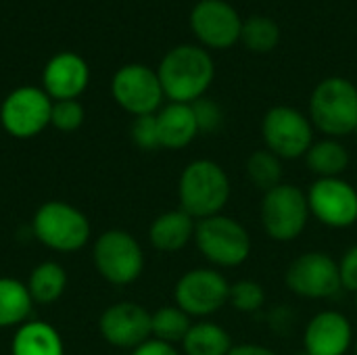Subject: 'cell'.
I'll use <instances>...</instances> for the list:
<instances>
[{
  "instance_id": "7402d4cb",
  "label": "cell",
  "mask_w": 357,
  "mask_h": 355,
  "mask_svg": "<svg viewBox=\"0 0 357 355\" xmlns=\"http://www.w3.org/2000/svg\"><path fill=\"white\" fill-rule=\"evenodd\" d=\"M180 347L182 355H228L234 343L222 324L211 320H197L192 322Z\"/></svg>"
},
{
  "instance_id": "e0dca14e",
  "label": "cell",
  "mask_w": 357,
  "mask_h": 355,
  "mask_svg": "<svg viewBox=\"0 0 357 355\" xmlns=\"http://www.w3.org/2000/svg\"><path fill=\"white\" fill-rule=\"evenodd\" d=\"M90 82V67L77 52L54 54L42 71V90L52 100H77Z\"/></svg>"
},
{
  "instance_id": "ba28073f",
  "label": "cell",
  "mask_w": 357,
  "mask_h": 355,
  "mask_svg": "<svg viewBox=\"0 0 357 355\" xmlns=\"http://www.w3.org/2000/svg\"><path fill=\"white\" fill-rule=\"evenodd\" d=\"M314 132L316 130L310 117L291 105H274L261 119V138L266 144L264 149L282 161L303 159L316 140Z\"/></svg>"
},
{
  "instance_id": "4316f807",
  "label": "cell",
  "mask_w": 357,
  "mask_h": 355,
  "mask_svg": "<svg viewBox=\"0 0 357 355\" xmlns=\"http://www.w3.org/2000/svg\"><path fill=\"white\" fill-rule=\"evenodd\" d=\"M241 42L251 52H257V54L272 52L280 42V27L272 17L253 15V17L243 21Z\"/></svg>"
},
{
  "instance_id": "9a60e30c",
  "label": "cell",
  "mask_w": 357,
  "mask_h": 355,
  "mask_svg": "<svg viewBox=\"0 0 357 355\" xmlns=\"http://www.w3.org/2000/svg\"><path fill=\"white\" fill-rule=\"evenodd\" d=\"M98 333L111 347L134 352L153 339L151 312L136 301H117L100 314Z\"/></svg>"
},
{
  "instance_id": "4fadbf2b",
  "label": "cell",
  "mask_w": 357,
  "mask_h": 355,
  "mask_svg": "<svg viewBox=\"0 0 357 355\" xmlns=\"http://www.w3.org/2000/svg\"><path fill=\"white\" fill-rule=\"evenodd\" d=\"M111 94L115 103L134 117L155 115L165 98L157 71L142 63L119 67L111 80Z\"/></svg>"
},
{
  "instance_id": "5bb4252c",
  "label": "cell",
  "mask_w": 357,
  "mask_h": 355,
  "mask_svg": "<svg viewBox=\"0 0 357 355\" xmlns=\"http://www.w3.org/2000/svg\"><path fill=\"white\" fill-rule=\"evenodd\" d=\"M190 29L203 48L226 50L241 42L243 19L226 0H199L190 10Z\"/></svg>"
},
{
  "instance_id": "52a82bcc",
  "label": "cell",
  "mask_w": 357,
  "mask_h": 355,
  "mask_svg": "<svg viewBox=\"0 0 357 355\" xmlns=\"http://www.w3.org/2000/svg\"><path fill=\"white\" fill-rule=\"evenodd\" d=\"M92 262L98 276L113 287L134 285L144 272V249L140 241L121 228L98 234L92 247Z\"/></svg>"
},
{
  "instance_id": "8992f818",
  "label": "cell",
  "mask_w": 357,
  "mask_h": 355,
  "mask_svg": "<svg viewBox=\"0 0 357 355\" xmlns=\"http://www.w3.org/2000/svg\"><path fill=\"white\" fill-rule=\"evenodd\" d=\"M305 190L297 184L282 182L264 192L259 203V222L264 234L274 243L297 241L310 224Z\"/></svg>"
},
{
  "instance_id": "f1b7e54d",
  "label": "cell",
  "mask_w": 357,
  "mask_h": 355,
  "mask_svg": "<svg viewBox=\"0 0 357 355\" xmlns=\"http://www.w3.org/2000/svg\"><path fill=\"white\" fill-rule=\"evenodd\" d=\"M86 111L79 100H52L50 126L59 132H75L82 128Z\"/></svg>"
},
{
  "instance_id": "7c38bea8",
  "label": "cell",
  "mask_w": 357,
  "mask_h": 355,
  "mask_svg": "<svg viewBox=\"0 0 357 355\" xmlns=\"http://www.w3.org/2000/svg\"><path fill=\"white\" fill-rule=\"evenodd\" d=\"M310 216L331 230L357 224V188L345 178H316L307 190Z\"/></svg>"
},
{
  "instance_id": "ac0fdd59",
  "label": "cell",
  "mask_w": 357,
  "mask_h": 355,
  "mask_svg": "<svg viewBox=\"0 0 357 355\" xmlns=\"http://www.w3.org/2000/svg\"><path fill=\"white\" fill-rule=\"evenodd\" d=\"M155 117H157L161 149H169V151L186 149L201 134L190 105L167 103L155 113Z\"/></svg>"
},
{
  "instance_id": "2e32d148",
  "label": "cell",
  "mask_w": 357,
  "mask_h": 355,
  "mask_svg": "<svg viewBox=\"0 0 357 355\" xmlns=\"http://www.w3.org/2000/svg\"><path fill=\"white\" fill-rule=\"evenodd\" d=\"M354 341V324L343 312L320 310L305 324L301 349L307 355H347Z\"/></svg>"
},
{
  "instance_id": "f546056e",
  "label": "cell",
  "mask_w": 357,
  "mask_h": 355,
  "mask_svg": "<svg viewBox=\"0 0 357 355\" xmlns=\"http://www.w3.org/2000/svg\"><path fill=\"white\" fill-rule=\"evenodd\" d=\"M190 107H192V113H195V119H197V126H199L201 134H213V132H218L222 128L224 111L213 98L203 96V98L195 100Z\"/></svg>"
},
{
  "instance_id": "836d02e7",
  "label": "cell",
  "mask_w": 357,
  "mask_h": 355,
  "mask_svg": "<svg viewBox=\"0 0 357 355\" xmlns=\"http://www.w3.org/2000/svg\"><path fill=\"white\" fill-rule=\"evenodd\" d=\"M228 355H280V354H278V352H274L272 347H266V345H259V343H241V345H234Z\"/></svg>"
},
{
  "instance_id": "8d00e7d4",
  "label": "cell",
  "mask_w": 357,
  "mask_h": 355,
  "mask_svg": "<svg viewBox=\"0 0 357 355\" xmlns=\"http://www.w3.org/2000/svg\"><path fill=\"white\" fill-rule=\"evenodd\" d=\"M295 355H307V354H305L303 349H299V352H297V354H295Z\"/></svg>"
},
{
  "instance_id": "8fae6325",
  "label": "cell",
  "mask_w": 357,
  "mask_h": 355,
  "mask_svg": "<svg viewBox=\"0 0 357 355\" xmlns=\"http://www.w3.org/2000/svg\"><path fill=\"white\" fill-rule=\"evenodd\" d=\"M52 98L38 86H19L0 105V123L17 140H29L50 126Z\"/></svg>"
},
{
  "instance_id": "d6a6232c",
  "label": "cell",
  "mask_w": 357,
  "mask_h": 355,
  "mask_svg": "<svg viewBox=\"0 0 357 355\" xmlns=\"http://www.w3.org/2000/svg\"><path fill=\"white\" fill-rule=\"evenodd\" d=\"M130 355H182V352L176 345H169V343H163L157 339H149Z\"/></svg>"
},
{
  "instance_id": "484cf974",
  "label": "cell",
  "mask_w": 357,
  "mask_h": 355,
  "mask_svg": "<svg viewBox=\"0 0 357 355\" xmlns=\"http://www.w3.org/2000/svg\"><path fill=\"white\" fill-rule=\"evenodd\" d=\"M245 174H247V180L251 182L253 188L268 192L274 186L282 184V174H284L282 159H278L268 149H257L247 157Z\"/></svg>"
},
{
  "instance_id": "44dd1931",
  "label": "cell",
  "mask_w": 357,
  "mask_h": 355,
  "mask_svg": "<svg viewBox=\"0 0 357 355\" xmlns=\"http://www.w3.org/2000/svg\"><path fill=\"white\" fill-rule=\"evenodd\" d=\"M303 161L316 178H343L351 163V155L341 140L324 136L314 140Z\"/></svg>"
},
{
  "instance_id": "7a4b0ae2",
  "label": "cell",
  "mask_w": 357,
  "mask_h": 355,
  "mask_svg": "<svg viewBox=\"0 0 357 355\" xmlns=\"http://www.w3.org/2000/svg\"><path fill=\"white\" fill-rule=\"evenodd\" d=\"M232 195L228 172L213 159H195L184 165L178 178V203L192 220L224 213Z\"/></svg>"
},
{
  "instance_id": "d4e9b609",
  "label": "cell",
  "mask_w": 357,
  "mask_h": 355,
  "mask_svg": "<svg viewBox=\"0 0 357 355\" xmlns=\"http://www.w3.org/2000/svg\"><path fill=\"white\" fill-rule=\"evenodd\" d=\"M192 326V318L182 312L178 305H163L157 312L151 314V335L157 341L180 345L186 337V333Z\"/></svg>"
},
{
  "instance_id": "9c48e42d",
  "label": "cell",
  "mask_w": 357,
  "mask_h": 355,
  "mask_svg": "<svg viewBox=\"0 0 357 355\" xmlns=\"http://www.w3.org/2000/svg\"><path fill=\"white\" fill-rule=\"evenodd\" d=\"M284 287L301 299H335L343 291L339 262L326 251L301 253L287 266Z\"/></svg>"
},
{
  "instance_id": "277c9868",
  "label": "cell",
  "mask_w": 357,
  "mask_h": 355,
  "mask_svg": "<svg viewBox=\"0 0 357 355\" xmlns=\"http://www.w3.org/2000/svg\"><path fill=\"white\" fill-rule=\"evenodd\" d=\"M192 243L201 257L215 270L241 268L247 264L253 249L247 226L226 213L199 220Z\"/></svg>"
},
{
  "instance_id": "83f0119b",
  "label": "cell",
  "mask_w": 357,
  "mask_h": 355,
  "mask_svg": "<svg viewBox=\"0 0 357 355\" xmlns=\"http://www.w3.org/2000/svg\"><path fill=\"white\" fill-rule=\"evenodd\" d=\"M228 305L238 314H257L266 305V289L253 278H241L230 282Z\"/></svg>"
},
{
  "instance_id": "ffe728a7",
  "label": "cell",
  "mask_w": 357,
  "mask_h": 355,
  "mask_svg": "<svg viewBox=\"0 0 357 355\" xmlns=\"http://www.w3.org/2000/svg\"><path fill=\"white\" fill-rule=\"evenodd\" d=\"M10 355H65V343L52 324L29 320L17 328L10 341Z\"/></svg>"
},
{
  "instance_id": "e575fe53",
  "label": "cell",
  "mask_w": 357,
  "mask_h": 355,
  "mask_svg": "<svg viewBox=\"0 0 357 355\" xmlns=\"http://www.w3.org/2000/svg\"><path fill=\"white\" fill-rule=\"evenodd\" d=\"M351 352H354V355H357V337L356 341H354V349H351Z\"/></svg>"
},
{
  "instance_id": "3957f363",
  "label": "cell",
  "mask_w": 357,
  "mask_h": 355,
  "mask_svg": "<svg viewBox=\"0 0 357 355\" xmlns=\"http://www.w3.org/2000/svg\"><path fill=\"white\" fill-rule=\"evenodd\" d=\"M307 117L326 138H345L356 134L357 86L341 75L324 77L316 84L307 105Z\"/></svg>"
},
{
  "instance_id": "d590c367",
  "label": "cell",
  "mask_w": 357,
  "mask_h": 355,
  "mask_svg": "<svg viewBox=\"0 0 357 355\" xmlns=\"http://www.w3.org/2000/svg\"><path fill=\"white\" fill-rule=\"evenodd\" d=\"M354 303H356V312H357V291L354 293Z\"/></svg>"
},
{
  "instance_id": "6da1fadb",
  "label": "cell",
  "mask_w": 357,
  "mask_h": 355,
  "mask_svg": "<svg viewBox=\"0 0 357 355\" xmlns=\"http://www.w3.org/2000/svg\"><path fill=\"white\" fill-rule=\"evenodd\" d=\"M157 75L169 103L192 105L203 98L213 84L215 65L207 48L197 44H180L165 52L157 67Z\"/></svg>"
},
{
  "instance_id": "d6986e66",
  "label": "cell",
  "mask_w": 357,
  "mask_h": 355,
  "mask_svg": "<svg viewBox=\"0 0 357 355\" xmlns=\"http://www.w3.org/2000/svg\"><path fill=\"white\" fill-rule=\"evenodd\" d=\"M197 220H192L186 211L169 209L159 213L149 226V241L153 249L161 253H178L186 249L195 241Z\"/></svg>"
},
{
  "instance_id": "74e56055",
  "label": "cell",
  "mask_w": 357,
  "mask_h": 355,
  "mask_svg": "<svg viewBox=\"0 0 357 355\" xmlns=\"http://www.w3.org/2000/svg\"><path fill=\"white\" fill-rule=\"evenodd\" d=\"M356 136H357V128H356Z\"/></svg>"
},
{
  "instance_id": "1f68e13d",
  "label": "cell",
  "mask_w": 357,
  "mask_h": 355,
  "mask_svg": "<svg viewBox=\"0 0 357 355\" xmlns=\"http://www.w3.org/2000/svg\"><path fill=\"white\" fill-rule=\"evenodd\" d=\"M339 272H341V285L343 291L356 293L357 291V243L351 245L339 259Z\"/></svg>"
},
{
  "instance_id": "30bf717a",
  "label": "cell",
  "mask_w": 357,
  "mask_h": 355,
  "mask_svg": "<svg viewBox=\"0 0 357 355\" xmlns=\"http://www.w3.org/2000/svg\"><path fill=\"white\" fill-rule=\"evenodd\" d=\"M230 282L222 270L211 266L184 272L174 285V305L186 312L192 320H207L228 305Z\"/></svg>"
},
{
  "instance_id": "4dcf8cb0",
  "label": "cell",
  "mask_w": 357,
  "mask_h": 355,
  "mask_svg": "<svg viewBox=\"0 0 357 355\" xmlns=\"http://www.w3.org/2000/svg\"><path fill=\"white\" fill-rule=\"evenodd\" d=\"M130 136L132 142L142 149V151H157L161 149L159 144V130H157V117L155 115H140L134 117L130 126Z\"/></svg>"
},
{
  "instance_id": "cb8c5ba5",
  "label": "cell",
  "mask_w": 357,
  "mask_h": 355,
  "mask_svg": "<svg viewBox=\"0 0 357 355\" xmlns=\"http://www.w3.org/2000/svg\"><path fill=\"white\" fill-rule=\"evenodd\" d=\"M27 291L33 299V303L38 305H52L56 303L65 289H67V272L59 262H42L38 264L29 278H27Z\"/></svg>"
},
{
  "instance_id": "603a6c76",
  "label": "cell",
  "mask_w": 357,
  "mask_h": 355,
  "mask_svg": "<svg viewBox=\"0 0 357 355\" xmlns=\"http://www.w3.org/2000/svg\"><path fill=\"white\" fill-rule=\"evenodd\" d=\"M33 299L27 291V285L0 276V328H19L29 322Z\"/></svg>"
},
{
  "instance_id": "5b68a950",
  "label": "cell",
  "mask_w": 357,
  "mask_h": 355,
  "mask_svg": "<svg viewBox=\"0 0 357 355\" xmlns=\"http://www.w3.org/2000/svg\"><path fill=\"white\" fill-rule=\"evenodd\" d=\"M31 232L40 245L56 253H75L90 241V220L67 201L42 203L31 220Z\"/></svg>"
}]
</instances>
